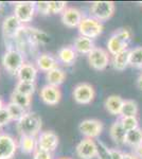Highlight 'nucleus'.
I'll use <instances>...</instances> for the list:
<instances>
[{
	"instance_id": "nucleus-2",
	"label": "nucleus",
	"mask_w": 142,
	"mask_h": 159,
	"mask_svg": "<svg viewBox=\"0 0 142 159\" xmlns=\"http://www.w3.org/2000/svg\"><path fill=\"white\" fill-rule=\"evenodd\" d=\"M131 39V32L130 29L122 28L116 31L115 33L108 38L107 50L110 55L115 56L123 51L128 50V46Z\"/></svg>"
},
{
	"instance_id": "nucleus-18",
	"label": "nucleus",
	"mask_w": 142,
	"mask_h": 159,
	"mask_svg": "<svg viewBox=\"0 0 142 159\" xmlns=\"http://www.w3.org/2000/svg\"><path fill=\"white\" fill-rule=\"evenodd\" d=\"M126 134H127V132H126L124 129V127L122 126V123H121L120 120H117L116 122H113L109 129L110 138H112L113 142L118 145L125 144Z\"/></svg>"
},
{
	"instance_id": "nucleus-5",
	"label": "nucleus",
	"mask_w": 142,
	"mask_h": 159,
	"mask_svg": "<svg viewBox=\"0 0 142 159\" xmlns=\"http://www.w3.org/2000/svg\"><path fill=\"white\" fill-rule=\"evenodd\" d=\"M79 33L81 36H85L88 38H97L100 36L103 32V24L100 21H98L97 19L92 18L91 16H85L83 17L82 21L80 22L79 27Z\"/></svg>"
},
{
	"instance_id": "nucleus-32",
	"label": "nucleus",
	"mask_w": 142,
	"mask_h": 159,
	"mask_svg": "<svg viewBox=\"0 0 142 159\" xmlns=\"http://www.w3.org/2000/svg\"><path fill=\"white\" fill-rule=\"evenodd\" d=\"M67 7L65 1H49V15L62 14Z\"/></svg>"
},
{
	"instance_id": "nucleus-41",
	"label": "nucleus",
	"mask_w": 142,
	"mask_h": 159,
	"mask_svg": "<svg viewBox=\"0 0 142 159\" xmlns=\"http://www.w3.org/2000/svg\"><path fill=\"white\" fill-rule=\"evenodd\" d=\"M4 107H6V106H4V103H3V101H2V99L0 98V110H1V109H3Z\"/></svg>"
},
{
	"instance_id": "nucleus-4",
	"label": "nucleus",
	"mask_w": 142,
	"mask_h": 159,
	"mask_svg": "<svg viewBox=\"0 0 142 159\" xmlns=\"http://www.w3.org/2000/svg\"><path fill=\"white\" fill-rule=\"evenodd\" d=\"M116 6L112 1H95L90 6V16L98 21H106L115 14Z\"/></svg>"
},
{
	"instance_id": "nucleus-22",
	"label": "nucleus",
	"mask_w": 142,
	"mask_h": 159,
	"mask_svg": "<svg viewBox=\"0 0 142 159\" xmlns=\"http://www.w3.org/2000/svg\"><path fill=\"white\" fill-rule=\"evenodd\" d=\"M66 80V72L62 68L56 67L46 73V81L48 85L59 87Z\"/></svg>"
},
{
	"instance_id": "nucleus-36",
	"label": "nucleus",
	"mask_w": 142,
	"mask_h": 159,
	"mask_svg": "<svg viewBox=\"0 0 142 159\" xmlns=\"http://www.w3.org/2000/svg\"><path fill=\"white\" fill-rule=\"evenodd\" d=\"M33 159H53V155H52V153H50V152L37 148V150L33 153Z\"/></svg>"
},
{
	"instance_id": "nucleus-29",
	"label": "nucleus",
	"mask_w": 142,
	"mask_h": 159,
	"mask_svg": "<svg viewBox=\"0 0 142 159\" xmlns=\"http://www.w3.org/2000/svg\"><path fill=\"white\" fill-rule=\"evenodd\" d=\"M7 109L9 110L10 115H11V118H12V121H19L22 117L27 114V109L22 108V107L18 106V105L12 103L10 102L9 104L7 105Z\"/></svg>"
},
{
	"instance_id": "nucleus-23",
	"label": "nucleus",
	"mask_w": 142,
	"mask_h": 159,
	"mask_svg": "<svg viewBox=\"0 0 142 159\" xmlns=\"http://www.w3.org/2000/svg\"><path fill=\"white\" fill-rule=\"evenodd\" d=\"M112 67L118 71H123L130 66V50L123 51L112 56Z\"/></svg>"
},
{
	"instance_id": "nucleus-34",
	"label": "nucleus",
	"mask_w": 142,
	"mask_h": 159,
	"mask_svg": "<svg viewBox=\"0 0 142 159\" xmlns=\"http://www.w3.org/2000/svg\"><path fill=\"white\" fill-rule=\"evenodd\" d=\"M12 121L11 115H10L9 110L7 109V107H4L3 109L0 110V126H4L7 125L10 122Z\"/></svg>"
},
{
	"instance_id": "nucleus-16",
	"label": "nucleus",
	"mask_w": 142,
	"mask_h": 159,
	"mask_svg": "<svg viewBox=\"0 0 142 159\" xmlns=\"http://www.w3.org/2000/svg\"><path fill=\"white\" fill-rule=\"evenodd\" d=\"M36 67L38 70L47 73L52 69L58 67L57 57H55L50 53H42L36 58Z\"/></svg>"
},
{
	"instance_id": "nucleus-35",
	"label": "nucleus",
	"mask_w": 142,
	"mask_h": 159,
	"mask_svg": "<svg viewBox=\"0 0 142 159\" xmlns=\"http://www.w3.org/2000/svg\"><path fill=\"white\" fill-rule=\"evenodd\" d=\"M36 12L42 15H49V1H37L35 2Z\"/></svg>"
},
{
	"instance_id": "nucleus-26",
	"label": "nucleus",
	"mask_w": 142,
	"mask_h": 159,
	"mask_svg": "<svg viewBox=\"0 0 142 159\" xmlns=\"http://www.w3.org/2000/svg\"><path fill=\"white\" fill-rule=\"evenodd\" d=\"M139 112V107L134 100H124L121 109V118L124 117H137Z\"/></svg>"
},
{
	"instance_id": "nucleus-1",
	"label": "nucleus",
	"mask_w": 142,
	"mask_h": 159,
	"mask_svg": "<svg viewBox=\"0 0 142 159\" xmlns=\"http://www.w3.org/2000/svg\"><path fill=\"white\" fill-rule=\"evenodd\" d=\"M43 126L42 118L36 112L27 111L19 121L16 123L17 132L20 136H30V137H37L40 133Z\"/></svg>"
},
{
	"instance_id": "nucleus-6",
	"label": "nucleus",
	"mask_w": 142,
	"mask_h": 159,
	"mask_svg": "<svg viewBox=\"0 0 142 159\" xmlns=\"http://www.w3.org/2000/svg\"><path fill=\"white\" fill-rule=\"evenodd\" d=\"M72 96L77 104L87 105L94 100L95 90L94 86L88 83H80L74 87Z\"/></svg>"
},
{
	"instance_id": "nucleus-43",
	"label": "nucleus",
	"mask_w": 142,
	"mask_h": 159,
	"mask_svg": "<svg viewBox=\"0 0 142 159\" xmlns=\"http://www.w3.org/2000/svg\"><path fill=\"white\" fill-rule=\"evenodd\" d=\"M0 133H1V126H0ZM0 135H1V134H0Z\"/></svg>"
},
{
	"instance_id": "nucleus-21",
	"label": "nucleus",
	"mask_w": 142,
	"mask_h": 159,
	"mask_svg": "<svg viewBox=\"0 0 142 159\" xmlns=\"http://www.w3.org/2000/svg\"><path fill=\"white\" fill-rule=\"evenodd\" d=\"M76 56L77 53L74 50V48L71 47V46H66V47H63L58 50L57 61L66 66H70L72 64H74Z\"/></svg>"
},
{
	"instance_id": "nucleus-9",
	"label": "nucleus",
	"mask_w": 142,
	"mask_h": 159,
	"mask_svg": "<svg viewBox=\"0 0 142 159\" xmlns=\"http://www.w3.org/2000/svg\"><path fill=\"white\" fill-rule=\"evenodd\" d=\"M79 130L85 138L94 139L103 132V123L97 119H85L79 124Z\"/></svg>"
},
{
	"instance_id": "nucleus-38",
	"label": "nucleus",
	"mask_w": 142,
	"mask_h": 159,
	"mask_svg": "<svg viewBox=\"0 0 142 159\" xmlns=\"http://www.w3.org/2000/svg\"><path fill=\"white\" fill-rule=\"evenodd\" d=\"M134 153H135V155L139 159H142V144L137 147L136 148H134Z\"/></svg>"
},
{
	"instance_id": "nucleus-24",
	"label": "nucleus",
	"mask_w": 142,
	"mask_h": 159,
	"mask_svg": "<svg viewBox=\"0 0 142 159\" xmlns=\"http://www.w3.org/2000/svg\"><path fill=\"white\" fill-rule=\"evenodd\" d=\"M19 147L21 152L25 154H33L37 150V137L30 136H21L20 137Z\"/></svg>"
},
{
	"instance_id": "nucleus-28",
	"label": "nucleus",
	"mask_w": 142,
	"mask_h": 159,
	"mask_svg": "<svg viewBox=\"0 0 142 159\" xmlns=\"http://www.w3.org/2000/svg\"><path fill=\"white\" fill-rule=\"evenodd\" d=\"M14 90L19 92V93H21V94H25V96L32 97L36 90V85H35V83H31V82L18 81L16 83V85H15Z\"/></svg>"
},
{
	"instance_id": "nucleus-17",
	"label": "nucleus",
	"mask_w": 142,
	"mask_h": 159,
	"mask_svg": "<svg viewBox=\"0 0 142 159\" xmlns=\"http://www.w3.org/2000/svg\"><path fill=\"white\" fill-rule=\"evenodd\" d=\"M37 74L38 69L35 65H33L32 63H25L17 72L16 76L18 81L35 83L36 79H37Z\"/></svg>"
},
{
	"instance_id": "nucleus-40",
	"label": "nucleus",
	"mask_w": 142,
	"mask_h": 159,
	"mask_svg": "<svg viewBox=\"0 0 142 159\" xmlns=\"http://www.w3.org/2000/svg\"><path fill=\"white\" fill-rule=\"evenodd\" d=\"M137 86H138V88L142 90V73L139 75L138 80H137Z\"/></svg>"
},
{
	"instance_id": "nucleus-42",
	"label": "nucleus",
	"mask_w": 142,
	"mask_h": 159,
	"mask_svg": "<svg viewBox=\"0 0 142 159\" xmlns=\"http://www.w3.org/2000/svg\"><path fill=\"white\" fill-rule=\"evenodd\" d=\"M57 159H72V158H70V157H59Z\"/></svg>"
},
{
	"instance_id": "nucleus-10",
	"label": "nucleus",
	"mask_w": 142,
	"mask_h": 159,
	"mask_svg": "<svg viewBox=\"0 0 142 159\" xmlns=\"http://www.w3.org/2000/svg\"><path fill=\"white\" fill-rule=\"evenodd\" d=\"M59 144L58 136L53 130H45L37 136V148L53 153Z\"/></svg>"
},
{
	"instance_id": "nucleus-15",
	"label": "nucleus",
	"mask_w": 142,
	"mask_h": 159,
	"mask_svg": "<svg viewBox=\"0 0 142 159\" xmlns=\"http://www.w3.org/2000/svg\"><path fill=\"white\" fill-rule=\"evenodd\" d=\"M83 14L79 9L73 7H69L62 13V22L68 28L79 27L80 22L83 19Z\"/></svg>"
},
{
	"instance_id": "nucleus-33",
	"label": "nucleus",
	"mask_w": 142,
	"mask_h": 159,
	"mask_svg": "<svg viewBox=\"0 0 142 159\" xmlns=\"http://www.w3.org/2000/svg\"><path fill=\"white\" fill-rule=\"evenodd\" d=\"M97 145H98V152H97L98 159H112L110 148H108L103 142H97Z\"/></svg>"
},
{
	"instance_id": "nucleus-7",
	"label": "nucleus",
	"mask_w": 142,
	"mask_h": 159,
	"mask_svg": "<svg viewBox=\"0 0 142 159\" xmlns=\"http://www.w3.org/2000/svg\"><path fill=\"white\" fill-rule=\"evenodd\" d=\"M87 56H88L89 65L94 70L98 71L105 70L107 68V66L109 65V61H110L109 53L106 50L103 49V48L95 47Z\"/></svg>"
},
{
	"instance_id": "nucleus-31",
	"label": "nucleus",
	"mask_w": 142,
	"mask_h": 159,
	"mask_svg": "<svg viewBox=\"0 0 142 159\" xmlns=\"http://www.w3.org/2000/svg\"><path fill=\"white\" fill-rule=\"evenodd\" d=\"M120 121L122 123V126L124 127L126 132L136 129L139 127V120L137 117H124L120 118Z\"/></svg>"
},
{
	"instance_id": "nucleus-20",
	"label": "nucleus",
	"mask_w": 142,
	"mask_h": 159,
	"mask_svg": "<svg viewBox=\"0 0 142 159\" xmlns=\"http://www.w3.org/2000/svg\"><path fill=\"white\" fill-rule=\"evenodd\" d=\"M123 100L120 96L117 94H112L109 96L108 98L105 100V108L110 115L112 116H120L121 115V109H122V105H123Z\"/></svg>"
},
{
	"instance_id": "nucleus-30",
	"label": "nucleus",
	"mask_w": 142,
	"mask_h": 159,
	"mask_svg": "<svg viewBox=\"0 0 142 159\" xmlns=\"http://www.w3.org/2000/svg\"><path fill=\"white\" fill-rule=\"evenodd\" d=\"M130 66L142 68V47H136L130 50Z\"/></svg>"
},
{
	"instance_id": "nucleus-19",
	"label": "nucleus",
	"mask_w": 142,
	"mask_h": 159,
	"mask_svg": "<svg viewBox=\"0 0 142 159\" xmlns=\"http://www.w3.org/2000/svg\"><path fill=\"white\" fill-rule=\"evenodd\" d=\"M73 48H74V50L76 51V53L88 55L95 48V46H94V39L80 35V36H77L76 38V40H74Z\"/></svg>"
},
{
	"instance_id": "nucleus-14",
	"label": "nucleus",
	"mask_w": 142,
	"mask_h": 159,
	"mask_svg": "<svg viewBox=\"0 0 142 159\" xmlns=\"http://www.w3.org/2000/svg\"><path fill=\"white\" fill-rule=\"evenodd\" d=\"M39 97L42 101L45 104L54 106L57 105L62 99V91L59 87L51 86V85H45L39 91Z\"/></svg>"
},
{
	"instance_id": "nucleus-11",
	"label": "nucleus",
	"mask_w": 142,
	"mask_h": 159,
	"mask_svg": "<svg viewBox=\"0 0 142 159\" xmlns=\"http://www.w3.org/2000/svg\"><path fill=\"white\" fill-rule=\"evenodd\" d=\"M22 28L24 25L14 16V14L6 17L1 25L2 34L6 39H15Z\"/></svg>"
},
{
	"instance_id": "nucleus-3",
	"label": "nucleus",
	"mask_w": 142,
	"mask_h": 159,
	"mask_svg": "<svg viewBox=\"0 0 142 159\" xmlns=\"http://www.w3.org/2000/svg\"><path fill=\"white\" fill-rule=\"evenodd\" d=\"M25 64V56L24 53L18 49L12 48L4 52L2 56V66L9 73L16 75L19 69Z\"/></svg>"
},
{
	"instance_id": "nucleus-37",
	"label": "nucleus",
	"mask_w": 142,
	"mask_h": 159,
	"mask_svg": "<svg viewBox=\"0 0 142 159\" xmlns=\"http://www.w3.org/2000/svg\"><path fill=\"white\" fill-rule=\"evenodd\" d=\"M110 154H112V159H123V154L120 150L117 148H110Z\"/></svg>"
},
{
	"instance_id": "nucleus-12",
	"label": "nucleus",
	"mask_w": 142,
	"mask_h": 159,
	"mask_svg": "<svg viewBox=\"0 0 142 159\" xmlns=\"http://www.w3.org/2000/svg\"><path fill=\"white\" fill-rule=\"evenodd\" d=\"M17 142L9 134L0 135V159H12L17 152Z\"/></svg>"
},
{
	"instance_id": "nucleus-27",
	"label": "nucleus",
	"mask_w": 142,
	"mask_h": 159,
	"mask_svg": "<svg viewBox=\"0 0 142 159\" xmlns=\"http://www.w3.org/2000/svg\"><path fill=\"white\" fill-rule=\"evenodd\" d=\"M10 99H11V101L10 102H12V103L22 107V108H25V109L29 108L31 103H32V97L25 96V94H21V93H19V92H17L15 90H13Z\"/></svg>"
},
{
	"instance_id": "nucleus-39",
	"label": "nucleus",
	"mask_w": 142,
	"mask_h": 159,
	"mask_svg": "<svg viewBox=\"0 0 142 159\" xmlns=\"http://www.w3.org/2000/svg\"><path fill=\"white\" fill-rule=\"evenodd\" d=\"M123 159H139L135 155V153H124L123 154Z\"/></svg>"
},
{
	"instance_id": "nucleus-8",
	"label": "nucleus",
	"mask_w": 142,
	"mask_h": 159,
	"mask_svg": "<svg viewBox=\"0 0 142 159\" xmlns=\"http://www.w3.org/2000/svg\"><path fill=\"white\" fill-rule=\"evenodd\" d=\"M35 13V2H18L14 7V16L24 25L32 21V19L34 18Z\"/></svg>"
},
{
	"instance_id": "nucleus-25",
	"label": "nucleus",
	"mask_w": 142,
	"mask_h": 159,
	"mask_svg": "<svg viewBox=\"0 0 142 159\" xmlns=\"http://www.w3.org/2000/svg\"><path fill=\"white\" fill-rule=\"evenodd\" d=\"M125 144L133 148H136L142 144V129L138 127L136 129L127 132L125 138Z\"/></svg>"
},
{
	"instance_id": "nucleus-13",
	"label": "nucleus",
	"mask_w": 142,
	"mask_h": 159,
	"mask_svg": "<svg viewBox=\"0 0 142 159\" xmlns=\"http://www.w3.org/2000/svg\"><path fill=\"white\" fill-rule=\"evenodd\" d=\"M76 155L81 159H92L97 157L98 145L94 139L84 138L77 143L76 148Z\"/></svg>"
}]
</instances>
